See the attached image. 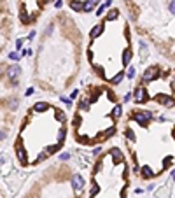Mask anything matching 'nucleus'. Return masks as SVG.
<instances>
[{"label": "nucleus", "mask_w": 175, "mask_h": 198, "mask_svg": "<svg viewBox=\"0 0 175 198\" xmlns=\"http://www.w3.org/2000/svg\"><path fill=\"white\" fill-rule=\"evenodd\" d=\"M47 107H49V105H47L46 102H37V103L33 105V111H37V112H44Z\"/></svg>", "instance_id": "obj_11"}, {"label": "nucleus", "mask_w": 175, "mask_h": 198, "mask_svg": "<svg viewBox=\"0 0 175 198\" xmlns=\"http://www.w3.org/2000/svg\"><path fill=\"white\" fill-rule=\"evenodd\" d=\"M61 4H63L61 0H56V2H54V5H56V7H61Z\"/></svg>", "instance_id": "obj_29"}, {"label": "nucleus", "mask_w": 175, "mask_h": 198, "mask_svg": "<svg viewBox=\"0 0 175 198\" xmlns=\"http://www.w3.org/2000/svg\"><path fill=\"white\" fill-rule=\"evenodd\" d=\"M20 72H21V68L18 67V65H14V67H11V68L7 70V76H9L11 79L14 81L16 77H18V76H20Z\"/></svg>", "instance_id": "obj_7"}, {"label": "nucleus", "mask_w": 175, "mask_h": 198, "mask_svg": "<svg viewBox=\"0 0 175 198\" xmlns=\"http://www.w3.org/2000/svg\"><path fill=\"white\" fill-rule=\"evenodd\" d=\"M9 58L12 60V61H18V60H20V55H18V53H11V55H9Z\"/></svg>", "instance_id": "obj_22"}, {"label": "nucleus", "mask_w": 175, "mask_h": 198, "mask_svg": "<svg viewBox=\"0 0 175 198\" xmlns=\"http://www.w3.org/2000/svg\"><path fill=\"white\" fill-rule=\"evenodd\" d=\"M70 9L76 11V12L84 11V2H81V0H72V2H70Z\"/></svg>", "instance_id": "obj_6"}, {"label": "nucleus", "mask_w": 175, "mask_h": 198, "mask_svg": "<svg viewBox=\"0 0 175 198\" xmlns=\"http://www.w3.org/2000/svg\"><path fill=\"white\" fill-rule=\"evenodd\" d=\"M135 193H137V195H142V193H144V189H142V188H137Z\"/></svg>", "instance_id": "obj_28"}, {"label": "nucleus", "mask_w": 175, "mask_h": 198, "mask_svg": "<svg viewBox=\"0 0 175 198\" xmlns=\"http://www.w3.org/2000/svg\"><path fill=\"white\" fill-rule=\"evenodd\" d=\"M65 135H67V130H65V128H61V130H60V133H58V142H60V144L65 140Z\"/></svg>", "instance_id": "obj_17"}, {"label": "nucleus", "mask_w": 175, "mask_h": 198, "mask_svg": "<svg viewBox=\"0 0 175 198\" xmlns=\"http://www.w3.org/2000/svg\"><path fill=\"white\" fill-rule=\"evenodd\" d=\"M88 2H89V4H93V5H95V4H98V2H100V0H88Z\"/></svg>", "instance_id": "obj_30"}, {"label": "nucleus", "mask_w": 175, "mask_h": 198, "mask_svg": "<svg viewBox=\"0 0 175 198\" xmlns=\"http://www.w3.org/2000/svg\"><path fill=\"white\" fill-rule=\"evenodd\" d=\"M121 112H123V107H121V105H116V107H114V118H119Z\"/></svg>", "instance_id": "obj_19"}, {"label": "nucleus", "mask_w": 175, "mask_h": 198, "mask_svg": "<svg viewBox=\"0 0 175 198\" xmlns=\"http://www.w3.org/2000/svg\"><path fill=\"white\" fill-rule=\"evenodd\" d=\"M138 172H140V175H142L144 179H152L156 175V172L151 168V167H147V165H145V167H142Z\"/></svg>", "instance_id": "obj_5"}, {"label": "nucleus", "mask_w": 175, "mask_h": 198, "mask_svg": "<svg viewBox=\"0 0 175 198\" xmlns=\"http://www.w3.org/2000/svg\"><path fill=\"white\" fill-rule=\"evenodd\" d=\"M110 4H112V0H105V2H103V7L107 9V7H110Z\"/></svg>", "instance_id": "obj_25"}, {"label": "nucleus", "mask_w": 175, "mask_h": 198, "mask_svg": "<svg viewBox=\"0 0 175 198\" xmlns=\"http://www.w3.org/2000/svg\"><path fill=\"white\" fill-rule=\"evenodd\" d=\"M54 114H56L58 121H61V123H65V121H67V116H65V112H63V111H60V109H54Z\"/></svg>", "instance_id": "obj_13"}, {"label": "nucleus", "mask_w": 175, "mask_h": 198, "mask_svg": "<svg viewBox=\"0 0 175 198\" xmlns=\"http://www.w3.org/2000/svg\"><path fill=\"white\" fill-rule=\"evenodd\" d=\"M161 76V72H159V67H149L145 72H144V76H142V81L144 82H151V81H156L158 77Z\"/></svg>", "instance_id": "obj_3"}, {"label": "nucleus", "mask_w": 175, "mask_h": 198, "mask_svg": "<svg viewBox=\"0 0 175 198\" xmlns=\"http://www.w3.org/2000/svg\"><path fill=\"white\" fill-rule=\"evenodd\" d=\"M102 30H103V23H100V25H97L93 30H91V39H97L98 35L102 33Z\"/></svg>", "instance_id": "obj_10"}, {"label": "nucleus", "mask_w": 175, "mask_h": 198, "mask_svg": "<svg viewBox=\"0 0 175 198\" xmlns=\"http://www.w3.org/2000/svg\"><path fill=\"white\" fill-rule=\"evenodd\" d=\"M21 46H23V40L18 39V40H16V47H18V49H21Z\"/></svg>", "instance_id": "obj_26"}, {"label": "nucleus", "mask_w": 175, "mask_h": 198, "mask_svg": "<svg viewBox=\"0 0 175 198\" xmlns=\"http://www.w3.org/2000/svg\"><path fill=\"white\" fill-rule=\"evenodd\" d=\"M84 177L82 175H79V174H76V175H72V188L76 189V191H82V188H84Z\"/></svg>", "instance_id": "obj_4"}, {"label": "nucleus", "mask_w": 175, "mask_h": 198, "mask_svg": "<svg viewBox=\"0 0 175 198\" xmlns=\"http://www.w3.org/2000/svg\"><path fill=\"white\" fill-rule=\"evenodd\" d=\"M100 151H102V147L98 146V147H95V149H93V154H100Z\"/></svg>", "instance_id": "obj_27"}, {"label": "nucleus", "mask_w": 175, "mask_h": 198, "mask_svg": "<svg viewBox=\"0 0 175 198\" xmlns=\"http://www.w3.org/2000/svg\"><path fill=\"white\" fill-rule=\"evenodd\" d=\"M126 137H128V140L135 142V133H133V130H131V128H126Z\"/></svg>", "instance_id": "obj_16"}, {"label": "nucleus", "mask_w": 175, "mask_h": 198, "mask_svg": "<svg viewBox=\"0 0 175 198\" xmlns=\"http://www.w3.org/2000/svg\"><path fill=\"white\" fill-rule=\"evenodd\" d=\"M133 97H135L137 103H145V102H149V100H151L149 93H147V90H145V86H137Z\"/></svg>", "instance_id": "obj_2"}, {"label": "nucleus", "mask_w": 175, "mask_h": 198, "mask_svg": "<svg viewBox=\"0 0 175 198\" xmlns=\"http://www.w3.org/2000/svg\"><path fill=\"white\" fill-rule=\"evenodd\" d=\"M130 61H131V49L126 47V51L123 53V65H128Z\"/></svg>", "instance_id": "obj_9"}, {"label": "nucleus", "mask_w": 175, "mask_h": 198, "mask_svg": "<svg viewBox=\"0 0 175 198\" xmlns=\"http://www.w3.org/2000/svg\"><path fill=\"white\" fill-rule=\"evenodd\" d=\"M131 97H133V93H126V95H124V102H130Z\"/></svg>", "instance_id": "obj_24"}, {"label": "nucleus", "mask_w": 175, "mask_h": 198, "mask_svg": "<svg viewBox=\"0 0 175 198\" xmlns=\"http://www.w3.org/2000/svg\"><path fill=\"white\" fill-rule=\"evenodd\" d=\"M172 177H174V181H175V170H174V172H172Z\"/></svg>", "instance_id": "obj_31"}, {"label": "nucleus", "mask_w": 175, "mask_h": 198, "mask_svg": "<svg viewBox=\"0 0 175 198\" xmlns=\"http://www.w3.org/2000/svg\"><path fill=\"white\" fill-rule=\"evenodd\" d=\"M93 7H95V5H93V4H89V2L86 0V4H84V12H91V11H93Z\"/></svg>", "instance_id": "obj_18"}, {"label": "nucleus", "mask_w": 175, "mask_h": 198, "mask_svg": "<svg viewBox=\"0 0 175 198\" xmlns=\"http://www.w3.org/2000/svg\"><path fill=\"white\" fill-rule=\"evenodd\" d=\"M133 77H135V68L130 67V68H128V79H133Z\"/></svg>", "instance_id": "obj_20"}, {"label": "nucleus", "mask_w": 175, "mask_h": 198, "mask_svg": "<svg viewBox=\"0 0 175 198\" xmlns=\"http://www.w3.org/2000/svg\"><path fill=\"white\" fill-rule=\"evenodd\" d=\"M123 77H124V74H123V72H117V76H116V77H112V79H110V82L116 86V84H119V82L123 81Z\"/></svg>", "instance_id": "obj_14"}, {"label": "nucleus", "mask_w": 175, "mask_h": 198, "mask_svg": "<svg viewBox=\"0 0 175 198\" xmlns=\"http://www.w3.org/2000/svg\"><path fill=\"white\" fill-rule=\"evenodd\" d=\"M114 132H116V128H114V126H110V128H109V130H107L105 133H102V137H100V140H105V139H109L110 135H114Z\"/></svg>", "instance_id": "obj_12"}, {"label": "nucleus", "mask_w": 175, "mask_h": 198, "mask_svg": "<svg viewBox=\"0 0 175 198\" xmlns=\"http://www.w3.org/2000/svg\"><path fill=\"white\" fill-rule=\"evenodd\" d=\"M117 14H119V11L117 9H112V11H109V14H107V21H112L117 18Z\"/></svg>", "instance_id": "obj_15"}, {"label": "nucleus", "mask_w": 175, "mask_h": 198, "mask_svg": "<svg viewBox=\"0 0 175 198\" xmlns=\"http://www.w3.org/2000/svg\"><path fill=\"white\" fill-rule=\"evenodd\" d=\"M16 154H18V159H20L21 163H23V165H26V158H25V156H26V153H25V149L21 147L20 144H18V147H16Z\"/></svg>", "instance_id": "obj_8"}, {"label": "nucleus", "mask_w": 175, "mask_h": 198, "mask_svg": "<svg viewBox=\"0 0 175 198\" xmlns=\"http://www.w3.org/2000/svg\"><path fill=\"white\" fill-rule=\"evenodd\" d=\"M70 158V154H68V153H61V154H60V159H63V161H65V159H68Z\"/></svg>", "instance_id": "obj_23"}, {"label": "nucleus", "mask_w": 175, "mask_h": 198, "mask_svg": "<svg viewBox=\"0 0 175 198\" xmlns=\"http://www.w3.org/2000/svg\"><path fill=\"white\" fill-rule=\"evenodd\" d=\"M152 112H149V111H144V112H133V119H135L138 124H142V126H147L149 124V121H152Z\"/></svg>", "instance_id": "obj_1"}, {"label": "nucleus", "mask_w": 175, "mask_h": 198, "mask_svg": "<svg viewBox=\"0 0 175 198\" xmlns=\"http://www.w3.org/2000/svg\"><path fill=\"white\" fill-rule=\"evenodd\" d=\"M168 11H170L172 14H175V0H172V2L168 4Z\"/></svg>", "instance_id": "obj_21"}]
</instances>
